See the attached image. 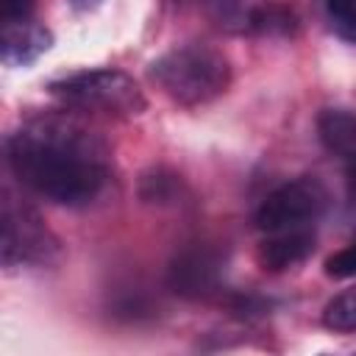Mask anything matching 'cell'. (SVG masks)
<instances>
[{"label":"cell","mask_w":356,"mask_h":356,"mask_svg":"<svg viewBox=\"0 0 356 356\" xmlns=\"http://www.w3.org/2000/svg\"><path fill=\"white\" fill-rule=\"evenodd\" d=\"M317 136L323 142V147L331 156H339L345 161L353 159V147H356V120L350 108H323L317 117Z\"/></svg>","instance_id":"cell-9"},{"label":"cell","mask_w":356,"mask_h":356,"mask_svg":"<svg viewBox=\"0 0 356 356\" xmlns=\"http://www.w3.org/2000/svg\"><path fill=\"white\" fill-rule=\"evenodd\" d=\"M153 83L178 106L195 108L217 100L231 86V61L211 44H178L150 61Z\"/></svg>","instance_id":"cell-2"},{"label":"cell","mask_w":356,"mask_h":356,"mask_svg":"<svg viewBox=\"0 0 356 356\" xmlns=\"http://www.w3.org/2000/svg\"><path fill=\"white\" fill-rule=\"evenodd\" d=\"M317 236L309 228H289V231H273L267 239L259 245L256 259L261 270L267 273H284L298 264H303L314 253Z\"/></svg>","instance_id":"cell-8"},{"label":"cell","mask_w":356,"mask_h":356,"mask_svg":"<svg viewBox=\"0 0 356 356\" xmlns=\"http://www.w3.org/2000/svg\"><path fill=\"white\" fill-rule=\"evenodd\" d=\"M181 189H184V181L175 172L156 170L153 175L142 178V197L147 203H172V200H178Z\"/></svg>","instance_id":"cell-11"},{"label":"cell","mask_w":356,"mask_h":356,"mask_svg":"<svg viewBox=\"0 0 356 356\" xmlns=\"http://www.w3.org/2000/svg\"><path fill=\"white\" fill-rule=\"evenodd\" d=\"M53 44V33L33 22H8L0 19V61L8 67H28L39 56H44Z\"/></svg>","instance_id":"cell-7"},{"label":"cell","mask_w":356,"mask_h":356,"mask_svg":"<svg viewBox=\"0 0 356 356\" xmlns=\"http://www.w3.org/2000/svg\"><path fill=\"white\" fill-rule=\"evenodd\" d=\"M103 0H72V6L78 8V11H92V8H97Z\"/></svg>","instance_id":"cell-15"},{"label":"cell","mask_w":356,"mask_h":356,"mask_svg":"<svg viewBox=\"0 0 356 356\" xmlns=\"http://www.w3.org/2000/svg\"><path fill=\"white\" fill-rule=\"evenodd\" d=\"M61 256L58 236L39 209L19 192L0 184V270L22 273L53 264Z\"/></svg>","instance_id":"cell-3"},{"label":"cell","mask_w":356,"mask_h":356,"mask_svg":"<svg viewBox=\"0 0 356 356\" xmlns=\"http://www.w3.org/2000/svg\"><path fill=\"white\" fill-rule=\"evenodd\" d=\"M323 325L337 334H353V328H356V292L353 289H345L325 303Z\"/></svg>","instance_id":"cell-10"},{"label":"cell","mask_w":356,"mask_h":356,"mask_svg":"<svg viewBox=\"0 0 356 356\" xmlns=\"http://www.w3.org/2000/svg\"><path fill=\"white\" fill-rule=\"evenodd\" d=\"M225 256L209 242H189L167 264V286L186 300L209 298L220 289Z\"/></svg>","instance_id":"cell-6"},{"label":"cell","mask_w":356,"mask_h":356,"mask_svg":"<svg viewBox=\"0 0 356 356\" xmlns=\"http://www.w3.org/2000/svg\"><path fill=\"white\" fill-rule=\"evenodd\" d=\"M36 0H0V19L8 22H25L33 19Z\"/></svg>","instance_id":"cell-14"},{"label":"cell","mask_w":356,"mask_h":356,"mask_svg":"<svg viewBox=\"0 0 356 356\" xmlns=\"http://www.w3.org/2000/svg\"><path fill=\"white\" fill-rule=\"evenodd\" d=\"M328 17L334 19V31L353 42L356 36V0H328Z\"/></svg>","instance_id":"cell-12"},{"label":"cell","mask_w":356,"mask_h":356,"mask_svg":"<svg viewBox=\"0 0 356 356\" xmlns=\"http://www.w3.org/2000/svg\"><path fill=\"white\" fill-rule=\"evenodd\" d=\"M328 203H331L328 186L314 175H300L275 186L259 203L253 220H256V228H261L264 234L306 228L309 222L325 214Z\"/></svg>","instance_id":"cell-5"},{"label":"cell","mask_w":356,"mask_h":356,"mask_svg":"<svg viewBox=\"0 0 356 356\" xmlns=\"http://www.w3.org/2000/svg\"><path fill=\"white\" fill-rule=\"evenodd\" d=\"M14 175L58 206L92 203L111 178L108 147L86 128L67 120H39L8 145Z\"/></svg>","instance_id":"cell-1"},{"label":"cell","mask_w":356,"mask_h":356,"mask_svg":"<svg viewBox=\"0 0 356 356\" xmlns=\"http://www.w3.org/2000/svg\"><path fill=\"white\" fill-rule=\"evenodd\" d=\"M356 270V259H353V248H342L334 256L325 259V273L331 278H350Z\"/></svg>","instance_id":"cell-13"},{"label":"cell","mask_w":356,"mask_h":356,"mask_svg":"<svg viewBox=\"0 0 356 356\" xmlns=\"http://www.w3.org/2000/svg\"><path fill=\"white\" fill-rule=\"evenodd\" d=\"M50 95L58 97L67 106L117 114V117H134L142 114L147 100L139 89V83L114 67H97V70H81L72 75H64L53 81Z\"/></svg>","instance_id":"cell-4"}]
</instances>
